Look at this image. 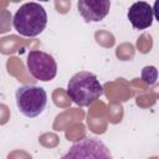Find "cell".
Returning <instances> with one entry per match:
<instances>
[{
	"label": "cell",
	"mask_w": 159,
	"mask_h": 159,
	"mask_svg": "<svg viewBox=\"0 0 159 159\" xmlns=\"http://www.w3.org/2000/svg\"><path fill=\"white\" fill-rule=\"evenodd\" d=\"M103 94V87L96 75L81 71L75 73L67 84V96L80 107H88Z\"/></svg>",
	"instance_id": "cell-1"
},
{
	"label": "cell",
	"mask_w": 159,
	"mask_h": 159,
	"mask_svg": "<svg viewBox=\"0 0 159 159\" xmlns=\"http://www.w3.org/2000/svg\"><path fill=\"white\" fill-rule=\"evenodd\" d=\"M12 25L15 30L25 37L40 35L47 25V14L37 2H26L15 12Z\"/></svg>",
	"instance_id": "cell-2"
},
{
	"label": "cell",
	"mask_w": 159,
	"mask_h": 159,
	"mask_svg": "<svg viewBox=\"0 0 159 159\" xmlns=\"http://www.w3.org/2000/svg\"><path fill=\"white\" fill-rule=\"evenodd\" d=\"M16 104L19 111L27 118H34L41 114L47 104V93L42 87L26 84L21 86L15 92Z\"/></svg>",
	"instance_id": "cell-3"
},
{
	"label": "cell",
	"mask_w": 159,
	"mask_h": 159,
	"mask_svg": "<svg viewBox=\"0 0 159 159\" xmlns=\"http://www.w3.org/2000/svg\"><path fill=\"white\" fill-rule=\"evenodd\" d=\"M26 66L30 75L42 82L51 81L57 75V63L55 58L40 50H32L29 52Z\"/></svg>",
	"instance_id": "cell-4"
},
{
	"label": "cell",
	"mask_w": 159,
	"mask_h": 159,
	"mask_svg": "<svg viewBox=\"0 0 159 159\" xmlns=\"http://www.w3.org/2000/svg\"><path fill=\"white\" fill-rule=\"evenodd\" d=\"M78 11L87 22L103 20L111 9V0H78Z\"/></svg>",
	"instance_id": "cell-5"
},
{
	"label": "cell",
	"mask_w": 159,
	"mask_h": 159,
	"mask_svg": "<svg viewBox=\"0 0 159 159\" xmlns=\"http://www.w3.org/2000/svg\"><path fill=\"white\" fill-rule=\"evenodd\" d=\"M128 20L137 30H144L150 27L154 20L152 6L145 1L134 2L128 10Z\"/></svg>",
	"instance_id": "cell-6"
},
{
	"label": "cell",
	"mask_w": 159,
	"mask_h": 159,
	"mask_svg": "<svg viewBox=\"0 0 159 159\" xmlns=\"http://www.w3.org/2000/svg\"><path fill=\"white\" fill-rule=\"evenodd\" d=\"M157 76H158V72L154 66H147L142 71V80L148 86H153L157 83Z\"/></svg>",
	"instance_id": "cell-7"
},
{
	"label": "cell",
	"mask_w": 159,
	"mask_h": 159,
	"mask_svg": "<svg viewBox=\"0 0 159 159\" xmlns=\"http://www.w3.org/2000/svg\"><path fill=\"white\" fill-rule=\"evenodd\" d=\"M40 1H48V0H40Z\"/></svg>",
	"instance_id": "cell-8"
}]
</instances>
